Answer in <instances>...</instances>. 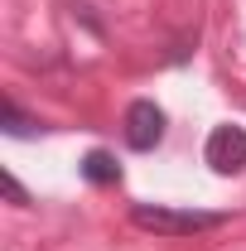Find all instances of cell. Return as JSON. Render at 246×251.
Instances as JSON below:
<instances>
[{
	"instance_id": "cell-1",
	"label": "cell",
	"mask_w": 246,
	"mask_h": 251,
	"mask_svg": "<svg viewBox=\"0 0 246 251\" xmlns=\"http://www.w3.org/2000/svg\"><path fill=\"white\" fill-rule=\"evenodd\" d=\"M130 222L145 227L154 237H193V232H213L222 227V213H203V208H169V203H135Z\"/></svg>"
},
{
	"instance_id": "cell-3",
	"label": "cell",
	"mask_w": 246,
	"mask_h": 251,
	"mask_svg": "<svg viewBox=\"0 0 246 251\" xmlns=\"http://www.w3.org/2000/svg\"><path fill=\"white\" fill-rule=\"evenodd\" d=\"M164 140V111L154 101H130L125 106V145L130 150H154Z\"/></svg>"
},
{
	"instance_id": "cell-5",
	"label": "cell",
	"mask_w": 246,
	"mask_h": 251,
	"mask_svg": "<svg viewBox=\"0 0 246 251\" xmlns=\"http://www.w3.org/2000/svg\"><path fill=\"white\" fill-rule=\"evenodd\" d=\"M5 193H10V203H29V198H25V188L15 184V174H5Z\"/></svg>"
},
{
	"instance_id": "cell-4",
	"label": "cell",
	"mask_w": 246,
	"mask_h": 251,
	"mask_svg": "<svg viewBox=\"0 0 246 251\" xmlns=\"http://www.w3.org/2000/svg\"><path fill=\"white\" fill-rule=\"evenodd\" d=\"M82 174H87L92 184H121V164L106 155V150H87V159H82Z\"/></svg>"
},
{
	"instance_id": "cell-2",
	"label": "cell",
	"mask_w": 246,
	"mask_h": 251,
	"mask_svg": "<svg viewBox=\"0 0 246 251\" xmlns=\"http://www.w3.org/2000/svg\"><path fill=\"white\" fill-rule=\"evenodd\" d=\"M208 164H213L217 174H242L246 169V130L242 126H217L213 135H208Z\"/></svg>"
}]
</instances>
